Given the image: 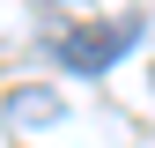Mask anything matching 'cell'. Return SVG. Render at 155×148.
Returning <instances> with one entry per match:
<instances>
[{"label":"cell","mask_w":155,"mask_h":148,"mask_svg":"<svg viewBox=\"0 0 155 148\" xmlns=\"http://www.w3.org/2000/svg\"><path fill=\"white\" fill-rule=\"evenodd\" d=\"M126 45H133V22H89V30H67L52 52H59L74 74H104V67L118 59Z\"/></svg>","instance_id":"obj_1"},{"label":"cell","mask_w":155,"mask_h":148,"mask_svg":"<svg viewBox=\"0 0 155 148\" xmlns=\"http://www.w3.org/2000/svg\"><path fill=\"white\" fill-rule=\"evenodd\" d=\"M8 119L15 126H52V119H59V96H52V89H15Z\"/></svg>","instance_id":"obj_2"}]
</instances>
